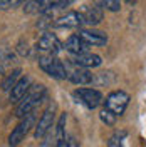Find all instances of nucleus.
<instances>
[{
    "instance_id": "obj_1",
    "label": "nucleus",
    "mask_w": 146,
    "mask_h": 147,
    "mask_svg": "<svg viewBox=\"0 0 146 147\" xmlns=\"http://www.w3.org/2000/svg\"><path fill=\"white\" fill-rule=\"evenodd\" d=\"M44 97H46V87H44V85H34V87L25 94V97L17 104V107H15V115L20 117V119L27 117L29 114H32V110L39 105V102L44 100Z\"/></svg>"
},
{
    "instance_id": "obj_2",
    "label": "nucleus",
    "mask_w": 146,
    "mask_h": 147,
    "mask_svg": "<svg viewBox=\"0 0 146 147\" xmlns=\"http://www.w3.org/2000/svg\"><path fill=\"white\" fill-rule=\"evenodd\" d=\"M129 105V94L124 90H114L104 100V109H108L109 112H113L116 117L123 115L126 107Z\"/></svg>"
},
{
    "instance_id": "obj_3",
    "label": "nucleus",
    "mask_w": 146,
    "mask_h": 147,
    "mask_svg": "<svg viewBox=\"0 0 146 147\" xmlns=\"http://www.w3.org/2000/svg\"><path fill=\"white\" fill-rule=\"evenodd\" d=\"M39 65L46 74H49L54 79H65L69 74L65 70V65L54 55H42L39 57Z\"/></svg>"
},
{
    "instance_id": "obj_4",
    "label": "nucleus",
    "mask_w": 146,
    "mask_h": 147,
    "mask_svg": "<svg viewBox=\"0 0 146 147\" xmlns=\"http://www.w3.org/2000/svg\"><path fill=\"white\" fill-rule=\"evenodd\" d=\"M34 120H35L34 114H29L27 117H24V119L20 120V124L12 130V134L9 136V146L10 147L18 146V144L25 139V136L29 134V130H30L32 125H34Z\"/></svg>"
},
{
    "instance_id": "obj_5",
    "label": "nucleus",
    "mask_w": 146,
    "mask_h": 147,
    "mask_svg": "<svg viewBox=\"0 0 146 147\" xmlns=\"http://www.w3.org/2000/svg\"><path fill=\"white\" fill-rule=\"evenodd\" d=\"M74 97L79 99L81 104H84L87 109H96L102 104V94L96 89H77L74 90Z\"/></svg>"
},
{
    "instance_id": "obj_6",
    "label": "nucleus",
    "mask_w": 146,
    "mask_h": 147,
    "mask_svg": "<svg viewBox=\"0 0 146 147\" xmlns=\"http://www.w3.org/2000/svg\"><path fill=\"white\" fill-rule=\"evenodd\" d=\"M77 35L87 44L89 47H99L108 44V35L101 30H94V28H79Z\"/></svg>"
},
{
    "instance_id": "obj_7",
    "label": "nucleus",
    "mask_w": 146,
    "mask_h": 147,
    "mask_svg": "<svg viewBox=\"0 0 146 147\" xmlns=\"http://www.w3.org/2000/svg\"><path fill=\"white\" fill-rule=\"evenodd\" d=\"M37 49L40 52H44L46 55H55L57 52H61L62 45L54 34H44L37 42Z\"/></svg>"
},
{
    "instance_id": "obj_8",
    "label": "nucleus",
    "mask_w": 146,
    "mask_h": 147,
    "mask_svg": "<svg viewBox=\"0 0 146 147\" xmlns=\"http://www.w3.org/2000/svg\"><path fill=\"white\" fill-rule=\"evenodd\" d=\"M52 125H54V105L44 110L42 117L39 119V122H37V125H35L34 137H35V139H42L47 132L50 130V127H52Z\"/></svg>"
},
{
    "instance_id": "obj_9",
    "label": "nucleus",
    "mask_w": 146,
    "mask_h": 147,
    "mask_svg": "<svg viewBox=\"0 0 146 147\" xmlns=\"http://www.w3.org/2000/svg\"><path fill=\"white\" fill-rule=\"evenodd\" d=\"M30 87H32V79H30L29 75L22 77V79L15 84V87L10 90V95H9L10 102H12V104H18V102L25 97V94L30 90Z\"/></svg>"
},
{
    "instance_id": "obj_10",
    "label": "nucleus",
    "mask_w": 146,
    "mask_h": 147,
    "mask_svg": "<svg viewBox=\"0 0 146 147\" xmlns=\"http://www.w3.org/2000/svg\"><path fill=\"white\" fill-rule=\"evenodd\" d=\"M55 27H81V25H84V15H82V12H76V10H72V12H67L65 15H62V17H59L57 20L54 22Z\"/></svg>"
},
{
    "instance_id": "obj_11",
    "label": "nucleus",
    "mask_w": 146,
    "mask_h": 147,
    "mask_svg": "<svg viewBox=\"0 0 146 147\" xmlns=\"http://www.w3.org/2000/svg\"><path fill=\"white\" fill-rule=\"evenodd\" d=\"M72 64L77 65L79 69H94V67H99L102 64V60H101L99 55L96 54H81V55H74L72 59Z\"/></svg>"
},
{
    "instance_id": "obj_12",
    "label": "nucleus",
    "mask_w": 146,
    "mask_h": 147,
    "mask_svg": "<svg viewBox=\"0 0 146 147\" xmlns=\"http://www.w3.org/2000/svg\"><path fill=\"white\" fill-rule=\"evenodd\" d=\"M87 49H89V45H87L77 34H76V35H71L65 40V50L71 52L72 55L87 54Z\"/></svg>"
},
{
    "instance_id": "obj_13",
    "label": "nucleus",
    "mask_w": 146,
    "mask_h": 147,
    "mask_svg": "<svg viewBox=\"0 0 146 147\" xmlns=\"http://www.w3.org/2000/svg\"><path fill=\"white\" fill-rule=\"evenodd\" d=\"M82 15H84V25L94 27V25H99L102 22V10H101V7H98V3L89 5L82 12Z\"/></svg>"
},
{
    "instance_id": "obj_14",
    "label": "nucleus",
    "mask_w": 146,
    "mask_h": 147,
    "mask_svg": "<svg viewBox=\"0 0 146 147\" xmlns=\"http://www.w3.org/2000/svg\"><path fill=\"white\" fill-rule=\"evenodd\" d=\"M67 77H69V80L72 84H76V85L92 84V79H94V75H92L87 69H76V70H72Z\"/></svg>"
},
{
    "instance_id": "obj_15",
    "label": "nucleus",
    "mask_w": 146,
    "mask_h": 147,
    "mask_svg": "<svg viewBox=\"0 0 146 147\" xmlns=\"http://www.w3.org/2000/svg\"><path fill=\"white\" fill-rule=\"evenodd\" d=\"M22 79V70L20 69H15V70H12V72L2 80V84H0V87H2V90L3 92H10L14 87H15V84L18 82Z\"/></svg>"
},
{
    "instance_id": "obj_16",
    "label": "nucleus",
    "mask_w": 146,
    "mask_h": 147,
    "mask_svg": "<svg viewBox=\"0 0 146 147\" xmlns=\"http://www.w3.org/2000/svg\"><path fill=\"white\" fill-rule=\"evenodd\" d=\"M65 120H67V115L62 114L59 117V122L55 125V140H54V147H64L65 137H64V127H65Z\"/></svg>"
},
{
    "instance_id": "obj_17",
    "label": "nucleus",
    "mask_w": 146,
    "mask_h": 147,
    "mask_svg": "<svg viewBox=\"0 0 146 147\" xmlns=\"http://www.w3.org/2000/svg\"><path fill=\"white\" fill-rule=\"evenodd\" d=\"M99 119L106 124V125H114V122H116V115L113 114V112H109L108 109H102L99 114Z\"/></svg>"
},
{
    "instance_id": "obj_18",
    "label": "nucleus",
    "mask_w": 146,
    "mask_h": 147,
    "mask_svg": "<svg viewBox=\"0 0 146 147\" xmlns=\"http://www.w3.org/2000/svg\"><path fill=\"white\" fill-rule=\"evenodd\" d=\"M98 5H102L111 12H119L121 10V2H118V0H102V2H98Z\"/></svg>"
},
{
    "instance_id": "obj_19",
    "label": "nucleus",
    "mask_w": 146,
    "mask_h": 147,
    "mask_svg": "<svg viewBox=\"0 0 146 147\" xmlns=\"http://www.w3.org/2000/svg\"><path fill=\"white\" fill-rule=\"evenodd\" d=\"M123 136L124 132H116L114 136H111L109 140H108V147H123Z\"/></svg>"
},
{
    "instance_id": "obj_20",
    "label": "nucleus",
    "mask_w": 146,
    "mask_h": 147,
    "mask_svg": "<svg viewBox=\"0 0 146 147\" xmlns=\"http://www.w3.org/2000/svg\"><path fill=\"white\" fill-rule=\"evenodd\" d=\"M15 5H20V2H15V0H0V10L10 9V7H15Z\"/></svg>"
},
{
    "instance_id": "obj_21",
    "label": "nucleus",
    "mask_w": 146,
    "mask_h": 147,
    "mask_svg": "<svg viewBox=\"0 0 146 147\" xmlns=\"http://www.w3.org/2000/svg\"><path fill=\"white\" fill-rule=\"evenodd\" d=\"M64 147H79V142L76 140L74 136H67L65 137V142H64Z\"/></svg>"
},
{
    "instance_id": "obj_22",
    "label": "nucleus",
    "mask_w": 146,
    "mask_h": 147,
    "mask_svg": "<svg viewBox=\"0 0 146 147\" xmlns=\"http://www.w3.org/2000/svg\"><path fill=\"white\" fill-rule=\"evenodd\" d=\"M18 52H20V55H27L29 54V49H27V45L24 47V42L18 44Z\"/></svg>"
}]
</instances>
